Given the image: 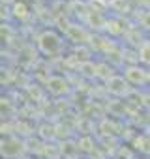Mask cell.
<instances>
[{
	"instance_id": "cell-2",
	"label": "cell",
	"mask_w": 150,
	"mask_h": 159,
	"mask_svg": "<svg viewBox=\"0 0 150 159\" xmlns=\"http://www.w3.org/2000/svg\"><path fill=\"white\" fill-rule=\"evenodd\" d=\"M141 60L150 64V43H144L143 45V49H141Z\"/></svg>"
},
{
	"instance_id": "cell-1",
	"label": "cell",
	"mask_w": 150,
	"mask_h": 159,
	"mask_svg": "<svg viewBox=\"0 0 150 159\" xmlns=\"http://www.w3.org/2000/svg\"><path fill=\"white\" fill-rule=\"evenodd\" d=\"M60 45H62L60 36H58L54 30H43V32L40 34V38H38V47H40V51L45 52V54H54V52H58V51H60Z\"/></svg>"
}]
</instances>
